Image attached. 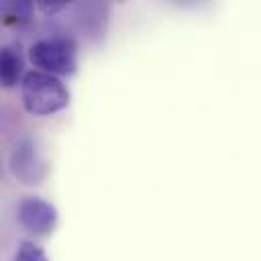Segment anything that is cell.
I'll list each match as a JSON object with an SVG mask.
<instances>
[{"label": "cell", "mask_w": 261, "mask_h": 261, "mask_svg": "<svg viewBox=\"0 0 261 261\" xmlns=\"http://www.w3.org/2000/svg\"><path fill=\"white\" fill-rule=\"evenodd\" d=\"M20 98L27 112L35 116H47L67 106L69 92L57 75L31 69L20 82Z\"/></svg>", "instance_id": "obj_1"}, {"label": "cell", "mask_w": 261, "mask_h": 261, "mask_svg": "<svg viewBox=\"0 0 261 261\" xmlns=\"http://www.w3.org/2000/svg\"><path fill=\"white\" fill-rule=\"evenodd\" d=\"M29 61L39 71H45L51 75H69L77 67L75 45L63 37L41 39L31 45Z\"/></svg>", "instance_id": "obj_2"}, {"label": "cell", "mask_w": 261, "mask_h": 261, "mask_svg": "<svg viewBox=\"0 0 261 261\" xmlns=\"http://www.w3.org/2000/svg\"><path fill=\"white\" fill-rule=\"evenodd\" d=\"M8 165L12 175L27 186H37L47 175V161L43 159L37 143L31 137H22L14 143Z\"/></svg>", "instance_id": "obj_3"}, {"label": "cell", "mask_w": 261, "mask_h": 261, "mask_svg": "<svg viewBox=\"0 0 261 261\" xmlns=\"http://www.w3.org/2000/svg\"><path fill=\"white\" fill-rule=\"evenodd\" d=\"M16 218L27 230L35 234H47L57 224V208L43 198L27 196L16 206Z\"/></svg>", "instance_id": "obj_4"}, {"label": "cell", "mask_w": 261, "mask_h": 261, "mask_svg": "<svg viewBox=\"0 0 261 261\" xmlns=\"http://www.w3.org/2000/svg\"><path fill=\"white\" fill-rule=\"evenodd\" d=\"M24 77L22 55L14 45H4L0 53V80L4 88H12L20 84Z\"/></svg>", "instance_id": "obj_5"}, {"label": "cell", "mask_w": 261, "mask_h": 261, "mask_svg": "<svg viewBox=\"0 0 261 261\" xmlns=\"http://www.w3.org/2000/svg\"><path fill=\"white\" fill-rule=\"evenodd\" d=\"M2 12L8 22H27L33 14V4L31 2H4Z\"/></svg>", "instance_id": "obj_6"}, {"label": "cell", "mask_w": 261, "mask_h": 261, "mask_svg": "<svg viewBox=\"0 0 261 261\" xmlns=\"http://www.w3.org/2000/svg\"><path fill=\"white\" fill-rule=\"evenodd\" d=\"M12 261H49V259H47L45 251H43L39 245L31 243V241H22V243L18 245V249H16Z\"/></svg>", "instance_id": "obj_7"}, {"label": "cell", "mask_w": 261, "mask_h": 261, "mask_svg": "<svg viewBox=\"0 0 261 261\" xmlns=\"http://www.w3.org/2000/svg\"><path fill=\"white\" fill-rule=\"evenodd\" d=\"M37 6L45 12V14H55L57 10H61L63 6H65V2H61V0H57V2H49V0H41V2H37Z\"/></svg>", "instance_id": "obj_8"}]
</instances>
